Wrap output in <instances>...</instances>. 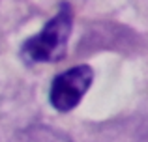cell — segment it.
Wrapping results in <instances>:
<instances>
[{
  "mask_svg": "<svg viewBox=\"0 0 148 142\" xmlns=\"http://www.w3.org/2000/svg\"><path fill=\"white\" fill-rule=\"evenodd\" d=\"M73 28V11L68 4H62L47 24L30 39L25 41L21 54L30 64L58 62L66 56L69 34Z\"/></svg>",
  "mask_w": 148,
  "mask_h": 142,
  "instance_id": "cell-1",
  "label": "cell"
},
{
  "mask_svg": "<svg viewBox=\"0 0 148 142\" xmlns=\"http://www.w3.org/2000/svg\"><path fill=\"white\" fill-rule=\"evenodd\" d=\"M94 79V71L90 66L81 64V66L69 67L64 73L54 77L49 92V101L58 112H69L81 103L84 94L88 92Z\"/></svg>",
  "mask_w": 148,
  "mask_h": 142,
  "instance_id": "cell-2",
  "label": "cell"
}]
</instances>
